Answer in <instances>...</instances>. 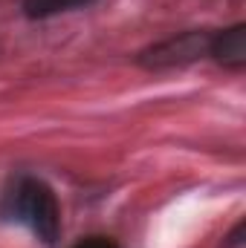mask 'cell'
I'll use <instances>...</instances> for the list:
<instances>
[{
	"label": "cell",
	"mask_w": 246,
	"mask_h": 248,
	"mask_svg": "<svg viewBox=\"0 0 246 248\" xmlns=\"http://www.w3.org/2000/svg\"><path fill=\"white\" fill-rule=\"evenodd\" d=\"M12 205H15V214L23 225H29V231L53 246L58 240V231H61V211H58V199L53 193V187L44 185L41 179H23L20 185L15 187V196H12Z\"/></svg>",
	"instance_id": "obj_1"
},
{
	"label": "cell",
	"mask_w": 246,
	"mask_h": 248,
	"mask_svg": "<svg viewBox=\"0 0 246 248\" xmlns=\"http://www.w3.org/2000/svg\"><path fill=\"white\" fill-rule=\"evenodd\" d=\"M209 41H211V35H206V32H183V35H174V38L151 46L142 55V63L151 66V69L185 66V63L209 55Z\"/></svg>",
	"instance_id": "obj_2"
},
{
	"label": "cell",
	"mask_w": 246,
	"mask_h": 248,
	"mask_svg": "<svg viewBox=\"0 0 246 248\" xmlns=\"http://www.w3.org/2000/svg\"><path fill=\"white\" fill-rule=\"evenodd\" d=\"M209 55L217 63L229 66V69H241L246 63V26L244 23H235V26L211 35Z\"/></svg>",
	"instance_id": "obj_3"
},
{
	"label": "cell",
	"mask_w": 246,
	"mask_h": 248,
	"mask_svg": "<svg viewBox=\"0 0 246 248\" xmlns=\"http://www.w3.org/2000/svg\"><path fill=\"white\" fill-rule=\"evenodd\" d=\"M93 0H23V12L29 17H55L64 12H75V9H84L90 6Z\"/></svg>",
	"instance_id": "obj_4"
},
{
	"label": "cell",
	"mask_w": 246,
	"mask_h": 248,
	"mask_svg": "<svg viewBox=\"0 0 246 248\" xmlns=\"http://www.w3.org/2000/svg\"><path fill=\"white\" fill-rule=\"evenodd\" d=\"M72 248H119L113 240H107V237H87V240H81L78 246Z\"/></svg>",
	"instance_id": "obj_5"
}]
</instances>
